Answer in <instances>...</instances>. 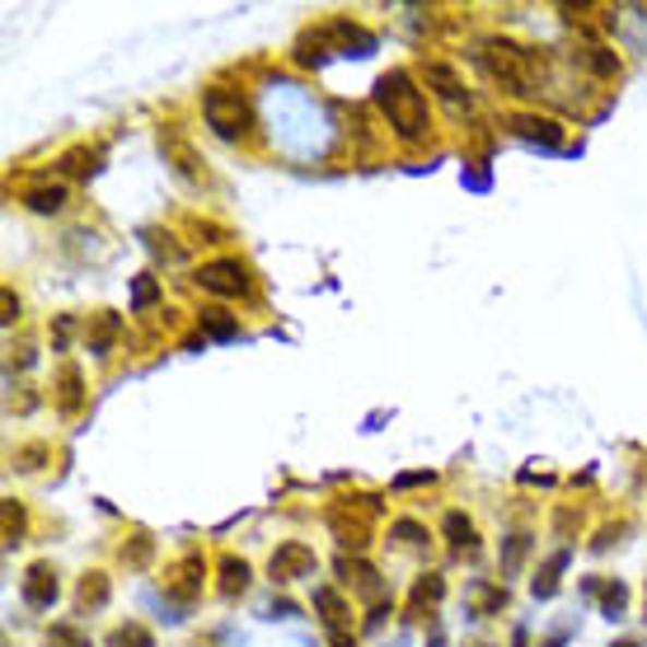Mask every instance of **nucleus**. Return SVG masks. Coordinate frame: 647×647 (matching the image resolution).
Returning a JSON list of instances; mask_svg holds the SVG:
<instances>
[{
	"mask_svg": "<svg viewBox=\"0 0 647 647\" xmlns=\"http://www.w3.org/2000/svg\"><path fill=\"white\" fill-rule=\"evenodd\" d=\"M375 108L385 113L390 132L408 141V146H418V141H428L432 132V113H428V94L418 89V81L408 71H385L381 81H375Z\"/></svg>",
	"mask_w": 647,
	"mask_h": 647,
	"instance_id": "nucleus-1",
	"label": "nucleus"
},
{
	"mask_svg": "<svg viewBox=\"0 0 647 647\" xmlns=\"http://www.w3.org/2000/svg\"><path fill=\"white\" fill-rule=\"evenodd\" d=\"M475 61L488 71V81H498L507 94H540L549 85V61L535 47H520L512 38H483Z\"/></svg>",
	"mask_w": 647,
	"mask_h": 647,
	"instance_id": "nucleus-2",
	"label": "nucleus"
},
{
	"mask_svg": "<svg viewBox=\"0 0 647 647\" xmlns=\"http://www.w3.org/2000/svg\"><path fill=\"white\" fill-rule=\"evenodd\" d=\"M202 118L220 141H244L249 128H254V113H249V99L240 89L226 85H207L202 89Z\"/></svg>",
	"mask_w": 647,
	"mask_h": 647,
	"instance_id": "nucleus-3",
	"label": "nucleus"
},
{
	"mask_svg": "<svg viewBox=\"0 0 647 647\" xmlns=\"http://www.w3.org/2000/svg\"><path fill=\"white\" fill-rule=\"evenodd\" d=\"M197 287L212 291V296H226V301H235V296H249L254 291V281H249V267L240 259H216V263H202L197 267Z\"/></svg>",
	"mask_w": 647,
	"mask_h": 647,
	"instance_id": "nucleus-4",
	"label": "nucleus"
},
{
	"mask_svg": "<svg viewBox=\"0 0 647 647\" xmlns=\"http://www.w3.org/2000/svg\"><path fill=\"white\" fill-rule=\"evenodd\" d=\"M202 573H207V567H202V559H197V554H183V559L165 573V596H169V601H179V606H193L197 596H202Z\"/></svg>",
	"mask_w": 647,
	"mask_h": 647,
	"instance_id": "nucleus-5",
	"label": "nucleus"
},
{
	"mask_svg": "<svg viewBox=\"0 0 647 647\" xmlns=\"http://www.w3.org/2000/svg\"><path fill=\"white\" fill-rule=\"evenodd\" d=\"M314 567H320L314 563V549L301 540H287L273 554V563H267V573H273V582H296V577H310Z\"/></svg>",
	"mask_w": 647,
	"mask_h": 647,
	"instance_id": "nucleus-6",
	"label": "nucleus"
},
{
	"mask_svg": "<svg viewBox=\"0 0 647 647\" xmlns=\"http://www.w3.org/2000/svg\"><path fill=\"white\" fill-rule=\"evenodd\" d=\"M422 81H428V89H436V99H446L451 108H469V89L460 81V71L446 67V61H428V67H422Z\"/></svg>",
	"mask_w": 647,
	"mask_h": 647,
	"instance_id": "nucleus-7",
	"label": "nucleus"
},
{
	"mask_svg": "<svg viewBox=\"0 0 647 647\" xmlns=\"http://www.w3.org/2000/svg\"><path fill=\"white\" fill-rule=\"evenodd\" d=\"M160 146H165V160L173 165V173L188 183V188H202L207 183V173H202V165H197V155H193V146L179 136V132H165L160 136Z\"/></svg>",
	"mask_w": 647,
	"mask_h": 647,
	"instance_id": "nucleus-8",
	"label": "nucleus"
},
{
	"mask_svg": "<svg viewBox=\"0 0 647 647\" xmlns=\"http://www.w3.org/2000/svg\"><path fill=\"white\" fill-rule=\"evenodd\" d=\"M441 530H446L455 559H475V554H479V530H475V520H469L465 512H446Z\"/></svg>",
	"mask_w": 647,
	"mask_h": 647,
	"instance_id": "nucleus-9",
	"label": "nucleus"
},
{
	"mask_svg": "<svg viewBox=\"0 0 647 647\" xmlns=\"http://www.w3.org/2000/svg\"><path fill=\"white\" fill-rule=\"evenodd\" d=\"M20 591H24V601L34 606V610L52 606V601H57V573H52V563H34V567H28Z\"/></svg>",
	"mask_w": 647,
	"mask_h": 647,
	"instance_id": "nucleus-10",
	"label": "nucleus"
},
{
	"mask_svg": "<svg viewBox=\"0 0 647 647\" xmlns=\"http://www.w3.org/2000/svg\"><path fill=\"white\" fill-rule=\"evenodd\" d=\"M512 132L520 141H540V146H563V128L554 118H540V113H516L512 118Z\"/></svg>",
	"mask_w": 647,
	"mask_h": 647,
	"instance_id": "nucleus-11",
	"label": "nucleus"
},
{
	"mask_svg": "<svg viewBox=\"0 0 647 647\" xmlns=\"http://www.w3.org/2000/svg\"><path fill=\"white\" fill-rule=\"evenodd\" d=\"M343 577H347V587H357L361 596H381V573H375L371 563H361V559H343Z\"/></svg>",
	"mask_w": 647,
	"mask_h": 647,
	"instance_id": "nucleus-12",
	"label": "nucleus"
},
{
	"mask_svg": "<svg viewBox=\"0 0 647 647\" xmlns=\"http://www.w3.org/2000/svg\"><path fill=\"white\" fill-rule=\"evenodd\" d=\"M249 587V563L244 559H226L220 563V596H240Z\"/></svg>",
	"mask_w": 647,
	"mask_h": 647,
	"instance_id": "nucleus-13",
	"label": "nucleus"
},
{
	"mask_svg": "<svg viewBox=\"0 0 647 647\" xmlns=\"http://www.w3.org/2000/svg\"><path fill=\"white\" fill-rule=\"evenodd\" d=\"M24 202L34 212H61V207H67V188H61V183H52V188H28Z\"/></svg>",
	"mask_w": 647,
	"mask_h": 647,
	"instance_id": "nucleus-14",
	"label": "nucleus"
},
{
	"mask_svg": "<svg viewBox=\"0 0 647 647\" xmlns=\"http://www.w3.org/2000/svg\"><path fill=\"white\" fill-rule=\"evenodd\" d=\"M202 328H207L212 338H235V334H240V320L212 305V310H202Z\"/></svg>",
	"mask_w": 647,
	"mask_h": 647,
	"instance_id": "nucleus-15",
	"label": "nucleus"
},
{
	"mask_svg": "<svg viewBox=\"0 0 647 647\" xmlns=\"http://www.w3.org/2000/svg\"><path fill=\"white\" fill-rule=\"evenodd\" d=\"M108 601V577L104 573H89L81 582V610H99Z\"/></svg>",
	"mask_w": 647,
	"mask_h": 647,
	"instance_id": "nucleus-16",
	"label": "nucleus"
},
{
	"mask_svg": "<svg viewBox=\"0 0 647 647\" xmlns=\"http://www.w3.org/2000/svg\"><path fill=\"white\" fill-rule=\"evenodd\" d=\"M390 535H394L399 544H408V549H428V530H422L418 520H394Z\"/></svg>",
	"mask_w": 647,
	"mask_h": 647,
	"instance_id": "nucleus-17",
	"label": "nucleus"
},
{
	"mask_svg": "<svg viewBox=\"0 0 647 647\" xmlns=\"http://www.w3.org/2000/svg\"><path fill=\"white\" fill-rule=\"evenodd\" d=\"M108 647H155V643H151V634L141 624H122V628H113Z\"/></svg>",
	"mask_w": 647,
	"mask_h": 647,
	"instance_id": "nucleus-18",
	"label": "nucleus"
},
{
	"mask_svg": "<svg viewBox=\"0 0 647 647\" xmlns=\"http://www.w3.org/2000/svg\"><path fill=\"white\" fill-rule=\"evenodd\" d=\"M591 591H601V601H606V614H610V620H614V614H624L628 591L620 587V582H606V587H601V582H591Z\"/></svg>",
	"mask_w": 647,
	"mask_h": 647,
	"instance_id": "nucleus-19",
	"label": "nucleus"
},
{
	"mask_svg": "<svg viewBox=\"0 0 647 647\" xmlns=\"http://www.w3.org/2000/svg\"><path fill=\"white\" fill-rule=\"evenodd\" d=\"M563 563H567V554H554L549 559V567L540 577H535V596H554V587H559V573H563Z\"/></svg>",
	"mask_w": 647,
	"mask_h": 647,
	"instance_id": "nucleus-20",
	"label": "nucleus"
},
{
	"mask_svg": "<svg viewBox=\"0 0 647 647\" xmlns=\"http://www.w3.org/2000/svg\"><path fill=\"white\" fill-rule=\"evenodd\" d=\"M47 647H89L85 634L75 624H52V634H47Z\"/></svg>",
	"mask_w": 647,
	"mask_h": 647,
	"instance_id": "nucleus-21",
	"label": "nucleus"
},
{
	"mask_svg": "<svg viewBox=\"0 0 647 647\" xmlns=\"http://www.w3.org/2000/svg\"><path fill=\"white\" fill-rule=\"evenodd\" d=\"M81 404V371L67 367L61 371V408H75Z\"/></svg>",
	"mask_w": 647,
	"mask_h": 647,
	"instance_id": "nucleus-22",
	"label": "nucleus"
},
{
	"mask_svg": "<svg viewBox=\"0 0 647 647\" xmlns=\"http://www.w3.org/2000/svg\"><path fill=\"white\" fill-rule=\"evenodd\" d=\"M436 596H441V577H436V573H428V577H422L418 587H414V606H432Z\"/></svg>",
	"mask_w": 647,
	"mask_h": 647,
	"instance_id": "nucleus-23",
	"label": "nucleus"
},
{
	"mask_svg": "<svg viewBox=\"0 0 647 647\" xmlns=\"http://www.w3.org/2000/svg\"><path fill=\"white\" fill-rule=\"evenodd\" d=\"M151 559V535H136V540H132V549L128 544H122V563H132V567H141V563H146Z\"/></svg>",
	"mask_w": 647,
	"mask_h": 647,
	"instance_id": "nucleus-24",
	"label": "nucleus"
},
{
	"mask_svg": "<svg viewBox=\"0 0 647 647\" xmlns=\"http://www.w3.org/2000/svg\"><path fill=\"white\" fill-rule=\"evenodd\" d=\"M526 549H530V535H512V544H507V559H502V573H516V563L526 559Z\"/></svg>",
	"mask_w": 647,
	"mask_h": 647,
	"instance_id": "nucleus-25",
	"label": "nucleus"
},
{
	"mask_svg": "<svg viewBox=\"0 0 647 647\" xmlns=\"http://www.w3.org/2000/svg\"><path fill=\"white\" fill-rule=\"evenodd\" d=\"M475 601H479V614H488V610H502V606H507V591H502V587H479Z\"/></svg>",
	"mask_w": 647,
	"mask_h": 647,
	"instance_id": "nucleus-26",
	"label": "nucleus"
},
{
	"mask_svg": "<svg viewBox=\"0 0 647 647\" xmlns=\"http://www.w3.org/2000/svg\"><path fill=\"white\" fill-rule=\"evenodd\" d=\"M20 535H24V512L14 507V502H5V540L20 544Z\"/></svg>",
	"mask_w": 647,
	"mask_h": 647,
	"instance_id": "nucleus-27",
	"label": "nucleus"
},
{
	"mask_svg": "<svg viewBox=\"0 0 647 647\" xmlns=\"http://www.w3.org/2000/svg\"><path fill=\"white\" fill-rule=\"evenodd\" d=\"M155 296H160V287H155L151 277H141V281H136V310H146V305L155 301Z\"/></svg>",
	"mask_w": 647,
	"mask_h": 647,
	"instance_id": "nucleus-28",
	"label": "nucleus"
},
{
	"mask_svg": "<svg viewBox=\"0 0 647 647\" xmlns=\"http://www.w3.org/2000/svg\"><path fill=\"white\" fill-rule=\"evenodd\" d=\"M14 314H20V301H14V296L5 291V320H10V324H14Z\"/></svg>",
	"mask_w": 647,
	"mask_h": 647,
	"instance_id": "nucleus-29",
	"label": "nucleus"
}]
</instances>
